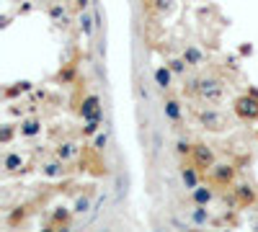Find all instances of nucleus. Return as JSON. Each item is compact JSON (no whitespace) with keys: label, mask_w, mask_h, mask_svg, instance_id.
Masks as SVG:
<instances>
[{"label":"nucleus","mask_w":258,"mask_h":232,"mask_svg":"<svg viewBox=\"0 0 258 232\" xmlns=\"http://www.w3.org/2000/svg\"><path fill=\"white\" fill-rule=\"evenodd\" d=\"M199 124L202 129H209V132H225L227 129V116L222 111H217V108H204V111H199Z\"/></svg>","instance_id":"nucleus-1"},{"label":"nucleus","mask_w":258,"mask_h":232,"mask_svg":"<svg viewBox=\"0 0 258 232\" xmlns=\"http://www.w3.org/2000/svg\"><path fill=\"white\" fill-rule=\"evenodd\" d=\"M196 93L207 101V103H220L222 101V83L217 77H204V80H196Z\"/></svg>","instance_id":"nucleus-2"},{"label":"nucleus","mask_w":258,"mask_h":232,"mask_svg":"<svg viewBox=\"0 0 258 232\" xmlns=\"http://www.w3.org/2000/svg\"><path fill=\"white\" fill-rule=\"evenodd\" d=\"M235 114L243 121H256L258 119V98L256 96H240V98H235Z\"/></svg>","instance_id":"nucleus-3"},{"label":"nucleus","mask_w":258,"mask_h":232,"mask_svg":"<svg viewBox=\"0 0 258 232\" xmlns=\"http://www.w3.org/2000/svg\"><path fill=\"white\" fill-rule=\"evenodd\" d=\"M209 173H212V183H217V186H230L233 178H235V168L230 163H215L209 168Z\"/></svg>","instance_id":"nucleus-4"},{"label":"nucleus","mask_w":258,"mask_h":232,"mask_svg":"<svg viewBox=\"0 0 258 232\" xmlns=\"http://www.w3.org/2000/svg\"><path fill=\"white\" fill-rule=\"evenodd\" d=\"M80 116H83V121L101 119V116H103V114H101V101H98V96H85V98H83V103H80Z\"/></svg>","instance_id":"nucleus-5"},{"label":"nucleus","mask_w":258,"mask_h":232,"mask_svg":"<svg viewBox=\"0 0 258 232\" xmlns=\"http://www.w3.org/2000/svg\"><path fill=\"white\" fill-rule=\"evenodd\" d=\"M191 155H194V163H196V168H212V165L217 163V160H215V152H212L207 145H194Z\"/></svg>","instance_id":"nucleus-6"},{"label":"nucleus","mask_w":258,"mask_h":232,"mask_svg":"<svg viewBox=\"0 0 258 232\" xmlns=\"http://www.w3.org/2000/svg\"><path fill=\"white\" fill-rule=\"evenodd\" d=\"M235 199H238V204H243V207L256 204V191H253V186H251V183H238V186H235Z\"/></svg>","instance_id":"nucleus-7"},{"label":"nucleus","mask_w":258,"mask_h":232,"mask_svg":"<svg viewBox=\"0 0 258 232\" xmlns=\"http://www.w3.org/2000/svg\"><path fill=\"white\" fill-rule=\"evenodd\" d=\"M191 194V201H194V204H204V207H209L212 204V199H215V191H212L209 189V186H196V189L194 191H189Z\"/></svg>","instance_id":"nucleus-8"},{"label":"nucleus","mask_w":258,"mask_h":232,"mask_svg":"<svg viewBox=\"0 0 258 232\" xmlns=\"http://www.w3.org/2000/svg\"><path fill=\"white\" fill-rule=\"evenodd\" d=\"M184 59H186L189 67H202V65H204V54H202V49H199L196 44H186Z\"/></svg>","instance_id":"nucleus-9"},{"label":"nucleus","mask_w":258,"mask_h":232,"mask_svg":"<svg viewBox=\"0 0 258 232\" xmlns=\"http://www.w3.org/2000/svg\"><path fill=\"white\" fill-rule=\"evenodd\" d=\"M155 85H158L160 90H168V88L173 85V70H171L168 65H160V67L155 70Z\"/></svg>","instance_id":"nucleus-10"},{"label":"nucleus","mask_w":258,"mask_h":232,"mask_svg":"<svg viewBox=\"0 0 258 232\" xmlns=\"http://www.w3.org/2000/svg\"><path fill=\"white\" fill-rule=\"evenodd\" d=\"M181 181H184V186H186L189 191H194L196 186H199V173H196V168L194 165L181 168Z\"/></svg>","instance_id":"nucleus-11"},{"label":"nucleus","mask_w":258,"mask_h":232,"mask_svg":"<svg viewBox=\"0 0 258 232\" xmlns=\"http://www.w3.org/2000/svg\"><path fill=\"white\" fill-rule=\"evenodd\" d=\"M78 23H80V31L85 34V39H93V31H96V18H93V13H88V10H83L80 13V18H78Z\"/></svg>","instance_id":"nucleus-12"},{"label":"nucleus","mask_w":258,"mask_h":232,"mask_svg":"<svg viewBox=\"0 0 258 232\" xmlns=\"http://www.w3.org/2000/svg\"><path fill=\"white\" fill-rule=\"evenodd\" d=\"M163 111H165V119H168V121H173V124L181 121V103H178L176 98L165 101V103H163Z\"/></svg>","instance_id":"nucleus-13"},{"label":"nucleus","mask_w":258,"mask_h":232,"mask_svg":"<svg viewBox=\"0 0 258 232\" xmlns=\"http://www.w3.org/2000/svg\"><path fill=\"white\" fill-rule=\"evenodd\" d=\"M191 225H196V227L209 225V212H207L204 204H194V209H191Z\"/></svg>","instance_id":"nucleus-14"},{"label":"nucleus","mask_w":258,"mask_h":232,"mask_svg":"<svg viewBox=\"0 0 258 232\" xmlns=\"http://www.w3.org/2000/svg\"><path fill=\"white\" fill-rule=\"evenodd\" d=\"M3 168L8 170V173H18V170L23 168V158L18 152H8L5 160H3Z\"/></svg>","instance_id":"nucleus-15"},{"label":"nucleus","mask_w":258,"mask_h":232,"mask_svg":"<svg viewBox=\"0 0 258 232\" xmlns=\"http://www.w3.org/2000/svg\"><path fill=\"white\" fill-rule=\"evenodd\" d=\"M65 173V168H62V160H54V163H47V165H41V176H47V178H62Z\"/></svg>","instance_id":"nucleus-16"},{"label":"nucleus","mask_w":258,"mask_h":232,"mask_svg":"<svg viewBox=\"0 0 258 232\" xmlns=\"http://www.w3.org/2000/svg\"><path fill=\"white\" fill-rule=\"evenodd\" d=\"M18 132H21V137H36V134L41 132V121H36V119H26V121H21Z\"/></svg>","instance_id":"nucleus-17"},{"label":"nucleus","mask_w":258,"mask_h":232,"mask_svg":"<svg viewBox=\"0 0 258 232\" xmlns=\"http://www.w3.org/2000/svg\"><path fill=\"white\" fill-rule=\"evenodd\" d=\"M75 155H78V145H75V142H62V145L57 147V158L62 160V163L72 160Z\"/></svg>","instance_id":"nucleus-18"},{"label":"nucleus","mask_w":258,"mask_h":232,"mask_svg":"<svg viewBox=\"0 0 258 232\" xmlns=\"http://www.w3.org/2000/svg\"><path fill=\"white\" fill-rule=\"evenodd\" d=\"M49 18L57 21L59 26H67V10H65V5L52 3V5H49Z\"/></svg>","instance_id":"nucleus-19"},{"label":"nucleus","mask_w":258,"mask_h":232,"mask_svg":"<svg viewBox=\"0 0 258 232\" xmlns=\"http://www.w3.org/2000/svg\"><path fill=\"white\" fill-rule=\"evenodd\" d=\"M70 214H72V209H67V207H57L54 214H52V225H67V222H70Z\"/></svg>","instance_id":"nucleus-20"},{"label":"nucleus","mask_w":258,"mask_h":232,"mask_svg":"<svg viewBox=\"0 0 258 232\" xmlns=\"http://www.w3.org/2000/svg\"><path fill=\"white\" fill-rule=\"evenodd\" d=\"M98 132H101V119H90V121H85L83 137H96Z\"/></svg>","instance_id":"nucleus-21"},{"label":"nucleus","mask_w":258,"mask_h":232,"mask_svg":"<svg viewBox=\"0 0 258 232\" xmlns=\"http://www.w3.org/2000/svg\"><path fill=\"white\" fill-rule=\"evenodd\" d=\"M88 209H90V199H88V196H78V199H75L72 214H85Z\"/></svg>","instance_id":"nucleus-22"},{"label":"nucleus","mask_w":258,"mask_h":232,"mask_svg":"<svg viewBox=\"0 0 258 232\" xmlns=\"http://www.w3.org/2000/svg\"><path fill=\"white\" fill-rule=\"evenodd\" d=\"M168 67L173 70V75H184L189 65H186V59H184V57H173V59L168 62Z\"/></svg>","instance_id":"nucleus-23"},{"label":"nucleus","mask_w":258,"mask_h":232,"mask_svg":"<svg viewBox=\"0 0 258 232\" xmlns=\"http://www.w3.org/2000/svg\"><path fill=\"white\" fill-rule=\"evenodd\" d=\"M106 145H109V134H106V132H98L96 137H93V150H106Z\"/></svg>","instance_id":"nucleus-24"},{"label":"nucleus","mask_w":258,"mask_h":232,"mask_svg":"<svg viewBox=\"0 0 258 232\" xmlns=\"http://www.w3.org/2000/svg\"><path fill=\"white\" fill-rule=\"evenodd\" d=\"M176 150H178V155H189V152L194 150V145H189L186 139H178V142H176Z\"/></svg>","instance_id":"nucleus-25"},{"label":"nucleus","mask_w":258,"mask_h":232,"mask_svg":"<svg viewBox=\"0 0 258 232\" xmlns=\"http://www.w3.org/2000/svg\"><path fill=\"white\" fill-rule=\"evenodd\" d=\"M155 8H158L160 13H168V10H171V0H155Z\"/></svg>","instance_id":"nucleus-26"},{"label":"nucleus","mask_w":258,"mask_h":232,"mask_svg":"<svg viewBox=\"0 0 258 232\" xmlns=\"http://www.w3.org/2000/svg\"><path fill=\"white\" fill-rule=\"evenodd\" d=\"M0 139H3V145H8L13 139V127H3V134H0Z\"/></svg>","instance_id":"nucleus-27"},{"label":"nucleus","mask_w":258,"mask_h":232,"mask_svg":"<svg viewBox=\"0 0 258 232\" xmlns=\"http://www.w3.org/2000/svg\"><path fill=\"white\" fill-rule=\"evenodd\" d=\"M88 3H90V0H75V5H78L80 10H85V8H88Z\"/></svg>","instance_id":"nucleus-28"},{"label":"nucleus","mask_w":258,"mask_h":232,"mask_svg":"<svg viewBox=\"0 0 258 232\" xmlns=\"http://www.w3.org/2000/svg\"><path fill=\"white\" fill-rule=\"evenodd\" d=\"M34 3H47V0H34Z\"/></svg>","instance_id":"nucleus-29"}]
</instances>
